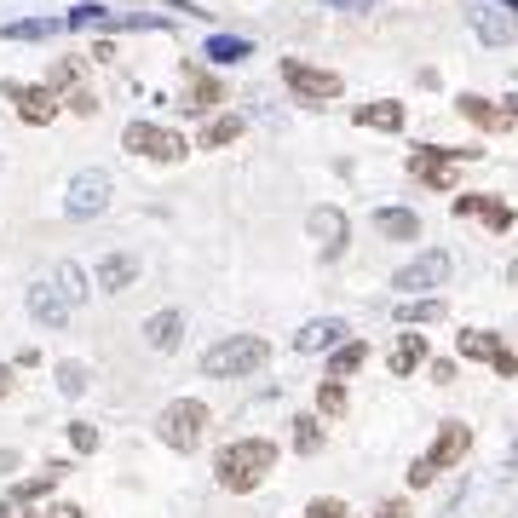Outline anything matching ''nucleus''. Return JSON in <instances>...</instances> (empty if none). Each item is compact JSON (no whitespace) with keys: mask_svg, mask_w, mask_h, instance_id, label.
<instances>
[{"mask_svg":"<svg viewBox=\"0 0 518 518\" xmlns=\"http://www.w3.org/2000/svg\"><path fill=\"white\" fill-rule=\"evenodd\" d=\"M271 472H277V444H271V438H236V444H225L219 461H213L219 490H231V495H254Z\"/></svg>","mask_w":518,"mask_h":518,"instance_id":"f257e3e1","label":"nucleus"},{"mask_svg":"<svg viewBox=\"0 0 518 518\" xmlns=\"http://www.w3.org/2000/svg\"><path fill=\"white\" fill-rule=\"evenodd\" d=\"M208 403L202 398H173L162 409V421H156V432H162V444L167 449H179V455H190V449H202V438H208Z\"/></svg>","mask_w":518,"mask_h":518,"instance_id":"f03ea898","label":"nucleus"},{"mask_svg":"<svg viewBox=\"0 0 518 518\" xmlns=\"http://www.w3.org/2000/svg\"><path fill=\"white\" fill-rule=\"evenodd\" d=\"M265 357H271V346H265L259 334H231V340H219V346L202 352V369H208L213 380H236V375H254Z\"/></svg>","mask_w":518,"mask_h":518,"instance_id":"7ed1b4c3","label":"nucleus"},{"mask_svg":"<svg viewBox=\"0 0 518 518\" xmlns=\"http://www.w3.org/2000/svg\"><path fill=\"white\" fill-rule=\"evenodd\" d=\"M121 150H133L144 162H185L190 156L185 139H179L173 127H162V121H127V127H121Z\"/></svg>","mask_w":518,"mask_h":518,"instance_id":"20e7f679","label":"nucleus"},{"mask_svg":"<svg viewBox=\"0 0 518 518\" xmlns=\"http://www.w3.org/2000/svg\"><path fill=\"white\" fill-rule=\"evenodd\" d=\"M283 81L294 98H306V104H334V98L346 93V81L334 70H317V64H306V58H283Z\"/></svg>","mask_w":518,"mask_h":518,"instance_id":"39448f33","label":"nucleus"},{"mask_svg":"<svg viewBox=\"0 0 518 518\" xmlns=\"http://www.w3.org/2000/svg\"><path fill=\"white\" fill-rule=\"evenodd\" d=\"M472 162L467 150H438V144H421L409 156V179L415 185H432V190H455V167Z\"/></svg>","mask_w":518,"mask_h":518,"instance_id":"423d86ee","label":"nucleus"},{"mask_svg":"<svg viewBox=\"0 0 518 518\" xmlns=\"http://www.w3.org/2000/svg\"><path fill=\"white\" fill-rule=\"evenodd\" d=\"M0 93L12 98L18 121H29V127H47V121H58V110H64V98L52 93V87H41V81H6Z\"/></svg>","mask_w":518,"mask_h":518,"instance_id":"0eeeda50","label":"nucleus"},{"mask_svg":"<svg viewBox=\"0 0 518 518\" xmlns=\"http://www.w3.org/2000/svg\"><path fill=\"white\" fill-rule=\"evenodd\" d=\"M449 271H455V265H449V254H438V248H432V254H415L409 265H398L392 288H398V294H438V288L449 283Z\"/></svg>","mask_w":518,"mask_h":518,"instance_id":"6e6552de","label":"nucleus"},{"mask_svg":"<svg viewBox=\"0 0 518 518\" xmlns=\"http://www.w3.org/2000/svg\"><path fill=\"white\" fill-rule=\"evenodd\" d=\"M64 208H70V219H98V213L110 208V173H104V167H81L70 179Z\"/></svg>","mask_w":518,"mask_h":518,"instance_id":"1a4fd4ad","label":"nucleus"},{"mask_svg":"<svg viewBox=\"0 0 518 518\" xmlns=\"http://www.w3.org/2000/svg\"><path fill=\"white\" fill-rule=\"evenodd\" d=\"M213 104H225V87L208 64H185V87H179V110L185 116H213Z\"/></svg>","mask_w":518,"mask_h":518,"instance_id":"9d476101","label":"nucleus"},{"mask_svg":"<svg viewBox=\"0 0 518 518\" xmlns=\"http://www.w3.org/2000/svg\"><path fill=\"white\" fill-rule=\"evenodd\" d=\"M24 300H29V317H35V323H47V329H64V323H70V294L52 283V277L29 283Z\"/></svg>","mask_w":518,"mask_h":518,"instance_id":"9b49d317","label":"nucleus"},{"mask_svg":"<svg viewBox=\"0 0 518 518\" xmlns=\"http://www.w3.org/2000/svg\"><path fill=\"white\" fill-rule=\"evenodd\" d=\"M455 110H461L472 127H484V133H507V127L518 121L513 104H495V98H484V93H461L455 98Z\"/></svg>","mask_w":518,"mask_h":518,"instance_id":"f8f14e48","label":"nucleus"},{"mask_svg":"<svg viewBox=\"0 0 518 518\" xmlns=\"http://www.w3.org/2000/svg\"><path fill=\"white\" fill-rule=\"evenodd\" d=\"M467 449H472V426L467 421H444L438 426V438H432V467L444 472V467H455V461H467Z\"/></svg>","mask_w":518,"mask_h":518,"instance_id":"ddd939ff","label":"nucleus"},{"mask_svg":"<svg viewBox=\"0 0 518 518\" xmlns=\"http://www.w3.org/2000/svg\"><path fill=\"white\" fill-rule=\"evenodd\" d=\"M306 231L323 242V254H329V259L352 242V225H346V213H340V208H311L306 213Z\"/></svg>","mask_w":518,"mask_h":518,"instance_id":"4468645a","label":"nucleus"},{"mask_svg":"<svg viewBox=\"0 0 518 518\" xmlns=\"http://www.w3.org/2000/svg\"><path fill=\"white\" fill-rule=\"evenodd\" d=\"M352 121H357V127H375V133H403V121H409V116H403L398 98H375V104H357Z\"/></svg>","mask_w":518,"mask_h":518,"instance_id":"2eb2a0df","label":"nucleus"},{"mask_svg":"<svg viewBox=\"0 0 518 518\" xmlns=\"http://www.w3.org/2000/svg\"><path fill=\"white\" fill-rule=\"evenodd\" d=\"M179 340H185V317H179V311H156V317L144 323V346H150V352H179Z\"/></svg>","mask_w":518,"mask_h":518,"instance_id":"dca6fc26","label":"nucleus"},{"mask_svg":"<svg viewBox=\"0 0 518 518\" xmlns=\"http://www.w3.org/2000/svg\"><path fill=\"white\" fill-rule=\"evenodd\" d=\"M472 29H478V41H484V47H507V41L518 35V18H513V12H490V6H478V12H472Z\"/></svg>","mask_w":518,"mask_h":518,"instance_id":"f3484780","label":"nucleus"},{"mask_svg":"<svg viewBox=\"0 0 518 518\" xmlns=\"http://www.w3.org/2000/svg\"><path fill=\"white\" fill-rule=\"evenodd\" d=\"M139 283V259L133 254H104L98 259V288L104 294H121V288H133Z\"/></svg>","mask_w":518,"mask_h":518,"instance_id":"a211bd4d","label":"nucleus"},{"mask_svg":"<svg viewBox=\"0 0 518 518\" xmlns=\"http://www.w3.org/2000/svg\"><path fill=\"white\" fill-rule=\"evenodd\" d=\"M340 334H352L340 317H317V323L294 334V352H329V346H340Z\"/></svg>","mask_w":518,"mask_h":518,"instance_id":"6ab92c4d","label":"nucleus"},{"mask_svg":"<svg viewBox=\"0 0 518 518\" xmlns=\"http://www.w3.org/2000/svg\"><path fill=\"white\" fill-rule=\"evenodd\" d=\"M455 213H472V219H484V225H495V231H507V225H513V208H507V202H495V196H484V190L461 196Z\"/></svg>","mask_w":518,"mask_h":518,"instance_id":"aec40b11","label":"nucleus"},{"mask_svg":"<svg viewBox=\"0 0 518 518\" xmlns=\"http://www.w3.org/2000/svg\"><path fill=\"white\" fill-rule=\"evenodd\" d=\"M375 231L392 236V242H415V236H421V213H415V208H380L375 213Z\"/></svg>","mask_w":518,"mask_h":518,"instance_id":"412c9836","label":"nucleus"},{"mask_svg":"<svg viewBox=\"0 0 518 518\" xmlns=\"http://www.w3.org/2000/svg\"><path fill=\"white\" fill-rule=\"evenodd\" d=\"M242 133H248V121L225 110V116H208V121H202V139H196V144H202V150H225V144H236Z\"/></svg>","mask_w":518,"mask_h":518,"instance_id":"4be33fe9","label":"nucleus"},{"mask_svg":"<svg viewBox=\"0 0 518 518\" xmlns=\"http://www.w3.org/2000/svg\"><path fill=\"white\" fill-rule=\"evenodd\" d=\"M421 363H426V340L421 334H398L392 352H386V369H392V375H409V369H421Z\"/></svg>","mask_w":518,"mask_h":518,"instance_id":"5701e85b","label":"nucleus"},{"mask_svg":"<svg viewBox=\"0 0 518 518\" xmlns=\"http://www.w3.org/2000/svg\"><path fill=\"white\" fill-rule=\"evenodd\" d=\"M363 363H369V346H363V340H346V346H334V357H329V380L357 375Z\"/></svg>","mask_w":518,"mask_h":518,"instance_id":"b1692460","label":"nucleus"},{"mask_svg":"<svg viewBox=\"0 0 518 518\" xmlns=\"http://www.w3.org/2000/svg\"><path fill=\"white\" fill-rule=\"evenodd\" d=\"M202 58H213V64H242V58H254V47L242 41V35H208V52Z\"/></svg>","mask_w":518,"mask_h":518,"instance_id":"393cba45","label":"nucleus"},{"mask_svg":"<svg viewBox=\"0 0 518 518\" xmlns=\"http://www.w3.org/2000/svg\"><path fill=\"white\" fill-rule=\"evenodd\" d=\"M58 478H64V467H47V472H35V478H18V484H12V501L35 507V501H41V495H47Z\"/></svg>","mask_w":518,"mask_h":518,"instance_id":"a878e982","label":"nucleus"},{"mask_svg":"<svg viewBox=\"0 0 518 518\" xmlns=\"http://www.w3.org/2000/svg\"><path fill=\"white\" fill-rule=\"evenodd\" d=\"M41 87H52V93L70 98L75 87H81V58H58V64L47 70V81H41Z\"/></svg>","mask_w":518,"mask_h":518,"instance_id":"bb28decb","label":"nucleus"},{"mask_svg":"<svg viewBox=\"0 0 518 518\" xmlns=\"http://www.w3.org/2000/svg\"><path fill=\"white\" fill-rule=\"evenodd\" d=\"M64 24H70V29H121V18H110L104 6H93V0H87V6H75Z\"/></svg>","mask_w":518,"mask_h":518,"instance_id":"cd10ccee","label":"nucleus"},{"mask_svg":"<svg viewBox=\"0 0 518 518\" xmlns=\"http://www.w3.org/2000/svg\"><path fill=\"white\" fill-rule=\"evenodd\" d=\"M461 357H478V363H490V357H501V340L484 329H467L461 334Z\"/></svg>","mask_w":518,"mask_h":518,"instance_id":"c85d7f7f","label":"nucleus"},{"mask_svg":"<svg viewBox=\"0 0 518 518\" xmlns=\"http://www.w3.org/2000/svg\"><path fill=\"white\" fill-rule=\"evenodd\" d=\"M52 18H18V24H6V41H47L52 35Z\"/></svg>","mask_w":518,"mask_h":518,"instance_id":"c756f323","label":"nucleus"},{"mask_svg":"<svg viewBox=\"0 0 518 518\" xmlns=\"http://www.w3.org/2000/svg\"><path fill=\"white\" fill-rule=\"evenodd\" d=\"M52 283L70 294V306H81V300H87V277H81V265H58V271H52Z\"/></svg>","mask_w":518,"mask_h":518,"instance_id":"7c9ffc66","label":"nucleus"},{"mask_svg":"<svg viewBox=\"0 0 518 518\" xmlns=\"http://www.w3.org/2000/svg\"><path fill=\"white\" fill-rule=\"evenodd\" d=\"M294 449H300V455H317V449H323V426L300 415V421H294Z\"/></svg>","mask_w":518,"mask_h":518,"instance_id":"2f4dec72","label":"nucleus"},{"mask_svg":"<svg viewBox=\"0 0 518 518\" xmlns=\"http://www.w3.org/2000/svg\"><path fill=\"white\" fill-rule=\"evenodd\" d=\"M317 409H323V415H346V386H340V380H323V386H317Z\"/></svg>","mask_w":518,"mask_h":518,"instance_id":"473e14b6","label":"nucleus"},{"mask_svg":"<svg viewBox=\"0 0 518 518\" xmlns=\"http://www.w3.org/2000/svg\"><path fill=\"white\" fill-rule=\"evenodd\" d=\"M403 323H432V317H444V300H409V306H398Z\"/></svg>","mask_w":518,"mask_h":518,"instance_id":"72a5a7b5","label":"nucleus"},{"mask_svg":"<svg viewBox=\"0 0 518 518\" xmlns=\"http://www.w3.org/2000/svg\"><path fill=\"white\" fill-rule=\"evenodd\" d=\"M58 392L81 398V392H87V369H81V363H58Z\"/></svg>","mask_w":518,"mask_h":518,"instance_id":"f704fd0d","label":"nucleus"},{"mask_svg":"<svg viewBox=\"0 0 518 518\" xmlns=\"http://www.w3.org/2000/svg\"><path fill=\"white\" fill-rule=\"evenodd\" d=\"M70 449H75V455H93V449H98V426L75 421V426H70Z\"/></svg>","mask_w":518,"mask_h":518,"instance_id":"c9c22d12","label":"nucleus"},{"mask_svg":"<svg viewBox=\"0 0 518 518\" xmlns=\"http://www.w3.org/2000/svg\"><path fill=\"white\" fill-rule=\"evenodd\" d=\"M306 518H352V513H346V501H334V495H317V501L306 507Z\"/></svg>","mask_w":518,"mask_h":518,"instance_id":"e433bc0d","label":"nucleus"},{"mask_svg":"<svg viewBox=\"0 0 518 518\" xmlns=\"http://www.w3.org/2000/svg\"><path fill=\"white\" fill-rule=\"evenodd\" d=\"M64 110H75V116H98V98H93V93H81V87H75V93L64 98Z\"/></svg>","mask_w":518,"mask_h":518,"instance_id":"4c0bfd02","label":"nucleus"},{"mask_svg":"<svg viewBox=\"0 0 518 518\" xmlns=\"http://www.w3.org/2000/svg\"><path fill=\"white\" fill-rule=\"evenodd\" d=\"M426 375L438 380V386H449V380H455V357H432V363H426Z\"/></svg>","mask_w":518,"mask_h":518,"instance_id":"58836bf2","label":"nucleus"},{"mask_svg":"<svg viewBox=\"0 0 518 518\" xmlns=\"http://www.w3.org/2000/svg\"><path fill=\"white\" fill-rule=\"evenodd\" d=\"M432 478H438V467H432V461H415V467H409V484H415V490H426V484H432Z\"/></svg>","mask_w":518,"mask_h":518,"instance_id":"ea45409f","label":"nucleus"},{"mask_svg":"<svg viewBox=\"0 0 518 518\" xmlns=\"http://www.w3.org/2000/svg\"><path fill=\"white\" fill-rule=\"evenodd\" d=\"M41 518H87V513H81L75 501H52V507H47V513H41Z\"/></svg>","mask_w":518,"mask_h":518,"instance_id":"a19ab883","label":"nucleus"},{"mask_svg":"<svg viewBox=\"0 0 518 518\" xmlns=\"http://www.w3.org/2000/svg\"><path fill=\"white\" fill-rule=\"evenodd\" d=\"M323 6H334V12H375V0H323Z\"/></svg>","mask_w":518,"mask_h":518,"instance_id":"79ce46f5","label":"nucleus"},{"mask_svg":"<svg viewBox=\"0 0 518 518\" xmlns=\"http://www.w3.org/2000/svg\"><path fill=\"white\" fill-rule=\"evenodd\" d=\"M375 518H415V513H409V501H380Z\"/></svg>","mask_w":518,"mask_h":518,"instance_id":"37998d69","label":"nucleus"},{"mask_svg":"<svg viewBox=\"0 0 518 518\" xmlns=\"http://www.w3.org/2000/svg\"><path fill=\"white\" fill-rule=\"evenodd\" d=\"M0 518H35V513H29L24 501H12V495H6V501H0Z\"/></svg>","mask_w":518,"mask_h":518,"instance_id":"c03bdc74","label":"nucleus"},{"mask_svg":"<svg viewBox=\"0 0 518 518\" xmlns=\"http://www.w3.org/2000/svg\"><path fill=\"white\" fill-rule=\"evenodd\" d=\"M12 386H18V380H12V363H0V398H12Z\"/></svg>","mask_w":518,"mask_h":518,"instance_id":"a18cd8bd","label":"nucleus"},{"mask_svg":"<svg viewBox=\"0 0 518 518\" xmlns=\"http://www.w3.org/2000/svg\"><path fill=\"white\" fill-rule=\"evenodd\" d=\"M507 472H518V444H513V455H507Z\"/></svg>","mask_w":518,"mask_h":518,"instance_id":"49530a36","label":"nucleus"},{"mask_svg":"<svg viewBox=\"0 0 518 518\" xmlns=\"http://www.w3.org/2000/svg\"><path fill=\"white\" fill-rule=\"evenodd\" d=\"M501 6H507V12H518V0H501Z\"/></svg>","mask_w":518,"mask_h":518,"instance_id":"de8ad7c7","label":"nucleus"},{"mask_svg":"<svg viewBox=\"0 0 518 518\" xmlns=\"http://www.w3.org/2000/svg\"><path fill=\"white\" fill-rule=\"evenodd\" d=\"M513 104H518V93H513Z\"/></svg>","mask_w":518,"mask_h":518,"instance_id":"09e8293b","label":"nucleus"}]
</instances>
